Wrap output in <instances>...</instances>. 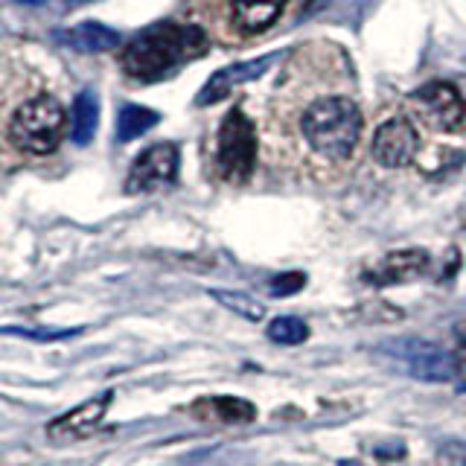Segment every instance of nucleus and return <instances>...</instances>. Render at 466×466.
<instances>
[{"mask_svg": "<svg viewBox=\"0 0 466 466\" xmlns=\"http://www.w3.org/2000/svg\"><path fill=\"white\" fill-rule=\"evenodd\" d=\"M204 50H208V35L198 26L155 24L128 41L120 65L131 79L157 82L187 65L189 58H198Z\"/></svg>", "mask_w": 466, "mask_h": 466, "instance_id": "f257e3e1", "label": "nucleus"}, {"mask_svg": "<svg viewBox=\"0 0 466 466\" xmlns=\"http://www.w3.org/2000/svg\"><path fill=\"white\" fill-rule=\"evenodd\" d=\"M300 131L306 143L327 160H344L353 155L361 135V111L347 96H324L315 99L303 111Z\"/></svg>", "mask_w": 466, "mask_h": 466, "instance_id": "f03ea898", "label": "nucleus"}, {"mask_svg": "<svg viewBox=\"0 0 466 466\" xmlns=\"http://www.w3.org/2000/svg\"><path fill=\"white\" fill-rule=\"evenodd\" d=\"M65 108L53 96H33L12 114L9 137L29 155H50L65 135Z\"/></svg>", "mask_w": 466, "mask_h": 466, "instance_id": "7ed1b4c3", "label": "nucleus"}, {"mask_svg": "<svg viewBox=\"0 0 466 466\" xmlns=\"http://www.w3.org/2000/svg\"><path fill=\"white\" fill-rule=\"evenodd\" d=\"M218 172L225 175L228 181H245L251 175L257 164V135H254V123L248 120L242 108H230L218 128Z\"/></svg>", "mask_w": 466, "mask_h": 466, "instance_id": "20e7f679", "label": "nucleus"}, {"mask_svg": "<svg viewBox=\"0 0 466 466\" xmlns=\"http://www.w3.org/2000/svg\"><path fill=\"white\" fill-rule=\"evenodd\" d=\"M385 353L422 382H451L461 370L455 353L420 339H393L385 344Z\"/></svg>", "mask_w": 466, "mask_h": 466, "instance_id": "39448f33", "label": "nucleus"}, {"mask_svg": "<svg viewBox=\"0 0 466 466\" xmlns=\"http://www.w3.org/2000/svg\"><path fill=\"white\" fill-rule=\"evenodd\" d=\"M178 146L155 143L131 164L126 178V193H152L157 187H167L178 175Z\"/></svg>", "mask_w": 466, "mask_h": 466, "instance_id": "423d86ee", "label": "nucleus"}, {"mask_svg": "<svg viewBox=\"0 0 466 466\" xmlns=\"http://www.w3.org/2000/svg\"><path fill=\"white\" fill-rule=\"evenodd\" d=\"M417 114L437 131H451L463 123V99L455 85L429 82L411 94Z\"/></svg>", "mask_w": 466, "mask_h": 466, "instance_id": "0eeeda50", "label": "nucleus"}, {"mask_svg": "<svg viewBox=\"0 0 466 466\" xmlns=\"http://www.w3.org/2000/svg\"><path fill=\"white\" fill-rule=\"evenodd\" d=\"M417 146H420V140H417L414 126L408 120H402V116H393V120H388L382 128L376 131L373 157L388 169H400V167H408L414 160Z\"/></svg>", "mask_w": 466, "mask_h": 466, "instance_id": "6e6552de", "label": "nucleus"}, {"mask_svg": "<svg viewBox=\"0 0 466 466\" xmlns=\"http://www.w3.org/2000/svg\"><path fill=\"white\" fill-rule=\"evenodd\" d=\"M429 268V254L422 248H405V251H390L376 262L373 268L364 271V280L373 286H397L417 280Z\"/></svg>", "mask_w": 466, "mask_h": 466, "instance_id": "1a4fd4ad", "label": "nucleus"}, {"mask_svg": "<svg viewBox=\"0 0 466 466\" xmlns=\"http://www.w3.org/2000/svg\"><path fill=\"white\" fill-rule=\"evenodd\" d=\"M277 62V56H262V58H251V62H242V65H230V67H222L218 73H213L210 82L201 87L196 102L198 106H213V102L225 99L237 85H245V82H254L259 79L262 73H268V67Z\"/></svg>", "mask_w": 466, "mask_h": 466, "instance_id": "9d476101", "label": "nucleus"}, {"mask_svg": "<svg viewBox=\"0 0 466 466\" xmlns=\"http://www.w3.org/2000/svg\"><path fill=\"white\" fill-rule=\"evenodd\" d=\"M111 400H114V390H102L99 397L76 405L73 411L62 417H56L47 426V434L50 437H87L102 422V417H106Z\"/></svg>", "mask_w": 466, "mask_h": 466, "instance_id": "9b49d317", "label": "nucleus"}, {"mask_svg": "<svg viewBox=\"0 0 466 466\" xmlns=\"http://www.w3.org/2000/svg\"><path fill=\"white\" fill-rule=\"evenodd\" d=\"M56 41H62L65 47L79 50V53H108L114 47H120V33H114L106 24H79L70 29H58Z\"/></svg>", "mask_w": 466, "mask_h": 466, "instance_id": "f8f14e48", "label": "nucleus"}, {"mask_svg": "<svg viewBox=\"0 0 466 466\" xmlns=\"http://www.w3.org/2000/svg\"><path fill=\"white\" fill-rule=\"evenodd\" d=\"M286 0H230L233 24L245 33H259L280 18Z\"/></svg>", "mask_w": 466, "mask_h": 466, "instance_id": "ddd939ff", "label": "nucleus"}, {"mask_svg": "<svg viewBox=\"0 0 466 466\" xmlns=\"http://www.w3.org/2000/svg\"><path fill=\"white\" fill-rule=\"evenodd\" d=\"M99 123V102L91 91H82L73 102V123H70V137L76 146H87L96 135Z\"/></svg>", "mask_w": 466, "mask_h": 466, "instance_id": "4468645a", "label": "nucleus"}, {"mask_svg": "<svg viewBox=\"0 0 466 466\" xmlns=\"http://www.w3.org/2000/svg\"><path fill=\"white\" fill-rule=\"evenodd\" d=\"M157 123V114L152 108H143V106H123L120 116H116V140H135L140 135H146L152 126Z\"/></svg>", "mask_w": 466, "mask_h": 466, "instance_id": "2eb2a0df", "label": "nucleus"}, {"mask_svg": "<svg viewBox=\"0 0 466 466\" xmlns=\"http://www.w3.org/2000/svg\"><path fill=\"white\" fill-rule=\"evenodd\" d=\"M198 408H210V417L222 420V422H251L257 417V408L239 400V397H213V400H201Z\"/></svg>", "mask_w": 466, "mask_h": 466, "instance_id": "dca6fc26", "label": "nucleus"}, {"mask_svg": "<svg viewBox=\"0 0 466 466\" xmlns=\"http://www.w3.org/2000/svg\"><path fill=\"white\" fill-rule=\"evenodd\" d=\"M210 295L225 306V309L237 312L239 318L245 320H254V324H259L262 318H266V306H262L257 298L245 295V291H228V289H216L210 291Z\"/></svg>", "mask_w": 466, "mask_h": 466, "instance_id": "f3484780", "label": "nucleus"}, {"mask_svg": "<svg viewBox=\"0 0 466 466\" xmlns=\"http://www.w3.org/2000/svg\"><path fill=\"white\" fill-rule=\"evenodd\" d=\"M268 339L274 344H289V347H298L309 339V327H306V320L298 318V315H280L274 318L268 324Z\"/></svg>", "mask_w": 466, "mask_h": 466, "instance_id": "a211bd4d", "label": "nucleus"}, {"mask_svg": "<svg viewBox=\"0 0 466 466\" xmlns=\"http://www.w3.org/2000/svg\"><path fill=\"white\" fill-rule=\"evenodd\" d=\"M426 466H466V443L455 441V443L441 446Z\"/></svg>", "mask_w": 466, "mask_h": 466, "instance_id": "6ab92c4d", "label": "nucleus"}, {"mask_svg": "<svg viewBox=\"0 0 466 466\" xmlns=\"http://www.w3.org/2000/svg\"><path fill=\"white\" fill-rule=\"evenodd\" d=\"M306 286V274L303 271H286V274H277L271 277V295L274 298H289L300 291Z\"/></svg>", "mask_w": 466, "mask_h": 466, "instance_id": "aec40b11", "label": "nucleus"}, {"mask_svg": "<svg viewBox=\"0 0 466 466\" xmlns=\"http://www.w3.org/2000/svg\"><path fill=\"white\" fill-rule=\"evenodd\" d=\"M4 335H21V339H35V341H58V339H70V335H79V329H18V327H4Z\"/></svg>", "mask_w": 466, "mask_h": 466, "instance_id": "412c9836", "label": "nucleus"}, {"mask_svg": "<svg viewBox=\"0 0 466 466\" xmlns=\"http://www.w3.org/2000/svg\"><path fill=\"white\" fill-rule=\"evenodd\" d=\"M18 4H26V6H41V4H47V0H18Z\"/></svg>", "mask_w": 466, "mask_h": 466, "instance_id": "4be33fe9", "label": "nucleus"}, {"mask_svg": "<svg viewBox=\"0 0 466 466\" xmlns=\"http://www.w3.org/2000/svg\"><path fill=\"white\" fill-rule=\"evenodd\" d=\"M458 361H461V368H466V344L461 347V353H458Z\"/></svg>", "mask_w": 466, "mask_h": 466, "instance_id": "5701e85b", "label": "nucleus"}, {"mask_svg": "<svg viewBox=\"0 0 466 466\" xmlns=\"http://www.w3.org/2000/svg\"><path fill=\"white\" fill-rule=\"evenodd\" d=\"M339 466H361V463H356V461H341Z\"/></svg>", "mask_w": 466, "mask_h": 466, "instance_id": "b1692460", "label": "nucleus"}, {"mask_svg": "<svg viewBox=\"0 0 466 466\" xmlns=\"http://www.w3.org/2000/svg\"><path fill=\"white\" fill-rule=\"evenodd\" d=\"M70 4H87V0H70Z\"/></svg>", "mask_w": 466, "mask_h": 466, "instance_id": "393cba45", "label": "nucleus"}]
</instances>
